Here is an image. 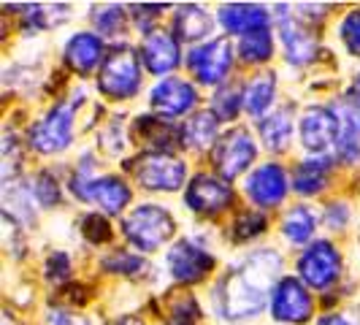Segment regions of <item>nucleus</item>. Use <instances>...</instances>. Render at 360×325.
<instances>
[{
  "instance_id": "obj_14",
  "label": "nucleus",
  "mask_w": 360,
  "mask_h": 325,
  "mask_svg": "<svg viewBox=\"0 0 360 325\" xmlns=\"http://www.w3.org/2000/svg\"><path fill=\"white\" fill-rule=\"evenodd\" d=\"M333 111L342 125L339 141H336V155L344 162H355L360 158V92L344 95Z\"/></svg>"
},
{
  "instance_id": "obj_17",
  "label": "nucleus",
  "mask_w": 360,
  "mask_h": 325,
  "mask_svg": "<svg viewBox=\"0 0 360 325\" xmlns=\"http://www.w3.org/2000/svg\"><path fill=\"white\" fill-rule=\"evenodd\" d=\"M279 36H282V46L288 54V63L292 65H307L317 54V36L309 30L304 22L292 17H279Z\"/></svg>"
},
{
  "instance_id": "obj_6",
  "label": "nucleus",
  "mask_w": 360,
  "mask_h": 325,
  "mask_svg": "<svg viewBox=\"0 0 360 325\" xmlns=\"http://www.w3.org/2000/svg\"><path fill=\"white\" fill-rule=\"evenodd\" d=\"M255 155H257V146H255L252 136L244 127H233L214 144L212 160L225 179H236L238 174H244L252 165Z\"/></svg>"
},
{
  "instance_id": "obj_22",
  "label": "nucleus",
  "mask_w": 360,
  "mask_h": 325,
  "mask_svg": "<svg viewBox=\"0 0 360 325\" xmlns=\"http://www.w3.org/2000/svg\"><path fill=\"white\" fill-rule=\"evenodd\" d=\"M274 95H276V73H257L247 84V90H244V108L252 117H257V122H260L266 117V111L271 108V103H274Z\"/></svg>"
},
{
  "instance_id": "obj_8",
  "label": "nucleus",
  "mask_w": 360,
  "mask_h": 325,
  "mask_svg": "<svg viewBox=\"0 0 360 325\" xmlns=\"http://www.w3.org/2000/svg\"><path fill=\"white\" fill-rule=\"evenodd\" d=\"M187 65L200 84H219L233 65V46L228 38H214L209 44H200L190 52Z\"/></svg>"
},
{
  "instance_id": "obj_2",
  "label": "nucleus",
  "mask_w": 360,
  "mask_h": 325,
  "mask_svg": "<svg viewBox=\"0 0 360 325\" xmlns=\"http://www.w3.org/2000/svg\"><path fill=\"white\" fill-rule=\"evenodd\" d=\"M127 241L141 250V253H155L165 241L174 238L176 231V219L168 209H162L158 203H141L136 206L122 222Z\"/></svg>"
},
{
  "instance_id": "obj_42",
  "label": "nucleus",
  "mask_w": 360,
  "mask_h": 325,
  "mask_svg": "<svg viewBox=\"0 0 360 325\" xmlns=\"http://www.w3.org/2000/svg\"><path fill=\"white\" fill-rule=\"evenodd\" d=\"M358 90H360V76H358Z\"/></svg>"
},
{
  "instance_id": "obj_41",
  "label": "nucleus",
  "mask_w": 360,
  "mask_h": 325,
  "mask_svg": "<svg viewBox=\"0 0 360 325\" xmlns=\"http://www.w3.org/2000/svg\"><path fill=\"white\" fill-rule=\"evenodd\" d=\"M108 325H144L139 317H130V314H125V317H117V320H111Z\"/></svg>"
},
{
  "instance_id": "obj_32",
  "label": "nucleus",
  "mask_w": 360,
  "mask_h": 325,
  "mask_svg": "<svg viewBox=\"0 0 360 325\" xmlns=\"http://www.w3.org/2000/svg\"><path fill=\"white\" fill-rule=\"evenodd\" d=\"M60 196H63V190H60V184L54 181L52 174H49V171L38 174L36 184H33V198H36L41 206H57V203H60Z\"/></svg>"
},
{
  "instance_id": "obj_33",
  "label": "nucleus",
  "mask_w": 360,
  "mask_h": 325,
  "mask_svg": "<svg viewBox=\"0 0 360 325\" xmlns=\"http://www.w3.org/2000/svg\"><path fill=\"white\" fill-rule=\"evenodd\" d=\"M92 19H95V27L101 33H120L125 27V11H122V6H103L101 11L92 14Z\"/></svg>"
},
{
  "instance_id": "obj_30",
  "label": "nucleus",
  "mask_w": 360,
  "mask_h": 325,
  "mask_svg": "<svg viewBox=\"0 0 360 325\" xmlns=\"http://www.w3.org/2000/svg\"><path fill=\"white\" fill-rule=\"evenodd\" d=\"M266 231V217L260 212H244L233 222V238L236 241H250L255 236H260Z\"/></svg>"
},
{
  "instance_id": "obj_28",
  "label": "nucleus",
  "mask_w": 360,
  "mask_h": 325,
  "mask_svg": "<svg viewBox=\"0 0 360 325\" xmlns=\"http://www.w3.org/2000/svg\"><path fill=\"white\" fill-rule=\"evenodd\" d=\"M238 54H241L244 63H266L271 54H274V41H271L269 27L241 36V41H238Z\"/></svg>"
},
{
  "instance_id": "obj_23",
  "label": "nucleus",
  "mask_w": 360,
  "mask_h": 325,
  "mask_svg": "<svg viewBox=\"0 0 360 325\" xmlns=\"http://www.w3.org/2000/svg\"><path fill=\"white\" fill-rule=\"evenodd\" d=\"M328 171H330V162L325 158H309L301 160L292 171V187L295 193L301 196H314L323 190L325 179H328Z\"/></svg>"
},
{
  "instance_id": "obj_19",
  "label": "nucleus",
  "mask_w": 360,
  "mask_h": 325,
  "mask_svg": "<svg viewBox=\"0 0 360 325\" xmlns=\"http://www.w3.org/2000/svg\"><path fill=\"white\" fill-rule=\"evenodd\" d=\"M271 14L266 6H255V3H228L219 8V25L233 33V36H247L255 30L269 27Z\"/></svg>"
},
{
  "instance_id": "obj_27",
  "label": "nucleus",
  "mask_w": 360,
  "mask_h": 325,
  "mask_svg": "<svg viewBox=\"0 0 360 325\" xmlns=\"http://www.w3.org/2000/svg\"><path fill=\"white\" fill-rule=\"evenodd\" d=\"M133 133H136L139 141L155 146V152H162L165 146L174 141V136H176V130L168 125L165 120H152V117H139Z\"/></svg>"
},
{
  "instance_id": "obj_25",
  "label": "nucleus",
  "mask_w": 360,
  "mask_h": 325,
  "mask_svg": "<svg viewBox=\"0 0 360 325\" xmlns=\"http://www.w3.org/2000/svg\"><path fill=\"white\" fill-rule=\"evenodd\" d=\"M257 130H260V139H263V146L271 149V152H285L290 144V136H292V120H290V111H274L271 117H263L257 122Z\"/></svg>"
},
{
  "instance_id": "obj_21",
  "label": "nucleus",
  "mask_w": 360,
  "mask_h": 325,
  "mask_svg": "<svg viewBox=\"0 0 360 325\" xmlns=\"http://www.w3.org/2000/svg\"><path fill=\"white\" fill-rule=\"evenodd\" d=\"M214 19L203 6H179L174 14V33L176 41H200L212 33Z\"/></svg>"
},
{
  "instance_id": "obj_3",
  "label": "nucleus",
  "mask_w": 360,
  "mask_h": 325,
  "mask_svg": "<svg viewBox=\"0 0 360 325\" xmlns=\"http://www.w3.org/2000/svg\"><path fill=\"white\" fill-rule=\"evenodd\" d=\"M98 87L108 101H125L133 98L141 87V63L139 54L130 46H114L108 52L106 63L101 68Z\"/></svg>"
},
{
  "instance_id": "obj_36",
  "label": "nucleus",
  "mask_w": 360,
  "mask_h": 325,
  "mask_svg": "<svg viewBox=\"0 0 360 325\" xmlns=\"http://www.w3.org/2000/svg\"><path fill=\"white\" fill-rule=\"evenodd\" d=\"M200 323V309L193 298H181L171 309V325H198Z\"/></svg>"
},
{
  "instance_id": "obj_5",
  "label": "nucleus",
  "mask_w": 360,
  "mask_h": 325,
  "mask_svg": "<svg viewBox=\"0 0 360 325\" xmlns=\"http://www.w3.org/2000/svg\"><path fill=\"white\" fill-rule=\"evenodd\" d=\"M73 106L76 103H57L49 108L33 130H30V144L41 155H54L63 152L73 141Z\"/></svg>"
},
{
  "instance_id": "obj_10",
  "label": "nucleus",
  "mask_w": 360,
  "mask_h": 325,
  "mask_svg": "<svg viewBox=\"0 0 360 325\" xmlns=\"http://www.w3.org/2000/svg\"><path fill=\"white\" fill-rule=\"evenodd\" d=\"M301 144L307 146L309 152L320 155L325 152L328 146H336L339 141V117L333 108H325V106H309L304 114H301Z\"/></svg>"
},
{
  "instance_id": "obj_7",
  "label": "nucleus",
  "mask_w": 360,
  "mask_h": 325,
  "mask_svg": "<svg viewBox=\"0 0 360 325\" xmlns=\"http://www.w3.org/2000/svg\"><path fill=\"white\" fill-rule=\"evenodd\" d=\"M298 274L309 288L325 290L342 276V255L330 241H314L298 257Z\"/></svg>"
},
{
  "instance_id": "obj_34",
  "label": "nucleus",
  "mask_w": 360,
  "mask_h": 325,
  "mask_svg": "<svg viewBox=\"0 0 360 325\" xmlns=\"http://www.w3.org/2000/svg\"><path fill=\"white\" fill-rule=\"evenodd\" d=\"M82 225H84L82 234L92 244H106L108 238H111V228H108V219L103 215H87Z\"/></svg>"
},
{
  "instance_id": "obj_40",
  "label": "nucleus",
  "mask_w": 360,
  "mask_h": 325,
  "mask_svg": "<svg viewBox=\"0 0 360 325\" xmlns=\"http://www.w3.org/2000/svg\"><path fill=\"white\" fill-rule=\"evenodd\" d=\"M320 325H349V320L342 317V314H325L323 320H320Z\"/></svg>"
},
{
  "instance_id": "obj_1",
  "label": "nucleus",
  "mask_w": 360,
  "mask_h": 325,
  "mask_svg": "<svg viewBox=\"0 0 360 325\" xmlns=\"http://www.w3.org/2000/svg\"><path fill=\"white\" fill-rule=\"evenodd\" d=\"M282 257L271 250L250 255L228 271L214 288V309L222 320H250L266 307L269 293L276 288Z\"/></svg>"
},
{
  "instance_id": "obj_38",
  "label": "nucleus",
  "mask_w": 360,
  "mask_h": 325,
  "mask_svg": "<svg viewBox=\"0 0 360 325\" xmlns=\"http://www.w3.org/2000/svg\"><path fill=\"white\" fill-rule=\"evenodd\" d=\"M347 219H349V209L347 206H342V203H330L328 206V212H325V225L328 228L342 231L344 225H347Z\"/></svg>"
},
{
  "instance_id": "obj_20",
  "label": "nucleus",
  "mask_w": 360,
  "mask_h": 325,
  "mask_svg": "<svg viewBox=\"0 0 360 325\" xmlns=\"http://www.w3.org/2000/svg\"><path fill=\"white\" fill-rule=\"evenodd\" d=\"M87 200L98 203L108 215H120L130 203V187L120 177H98V179L92 181Z\"/></svg>"
},
{
  "instance_id": "obj_9",
  "label": "nucleus",
  "mask_w": 360,
  "mask_h": 325,
  "mask_svg": "<svg viewBox=\"0 0 360 325\" xmlns=\"http://www.w3.org/2000/svg\"><path fill=\"white\" fill-rule=\"evenodd\" d=\"M271 312L282 323H307L314 312V301L298 279L285 276L276 282V288L271 293Z\"/></svg>"
},
{
  "instance_id": "obj_13",
  "label": "nucleus",
  "mask_w": 360,
  "mask_h": 325,
  "mask_svg": "<svg viewBox=\"0 0 360 325\" xmlns=\"http://www.w3.org/2000/svg\"><path fill=\"white\" fill-rule=\"evenodd\" d=\"M231 200H233V190L212 174H198L187 187V206L198 215H217L228 209Z\"/></svg>"
},
{
  "instance_id": "obj_16",
  "label": "nucleus",
  "mask_w": 360,
  "mask_h": 325,
  "mask_svg": "<svg viewBox=\"0 0 360 325\" xmlns=\"http://www.w3.org/2000/svg\"><path fill=\"white\" fill-rule=\"evenodd\" d=\"M141 60H144L146 71L162 76L171 73L179 65V41L176 36L165 33V30H149V36L141 44Z\"/></svg>"
},
{
  "instance_id": "obj_37",
  "label": "nucleus",
  "mask_w": 360,
  "mask_h": 325,
  "mask_svg": "<svg viewBox=\"0 0 360 325\" xmlns=\"http://www.w3.org/2000/svg\"><path fill=\"white\" fill-rule=\"evenodd\" d=\"M68 255L65 253H54L49 260H46V274H49V279L54 282H60V279H65L68 276Z\"/></svg>"
},
{
  "instance_id": "obj_11",
  "label": "nucleus",
  "mask_w": 360,
  "mask_h": 325,
  "mask_svg": "<svg viewBox=\"0 0 360 325\" xmlns=\"http://www.w3.org/2000/svg\"><path fill=\"white\" fill-rule=\"evenodd\" d=\"M214 255H209L193 238H181L168 250V271L176 282H198L214 269Z\"/></svg>"
},
{
  "instance_id": "obj_4",
  "label": "nucleus",
  "mask_w": 360,
  "mask_h": 325,
  "mask_svg": "<svg viewBox=\"0 0 360 325\" xmlns=\"http://www.w3.org/2000/svg\"><path fill=\"white\" fill-rule=\"evenodd\" d=\"M125 168L133 174V179L146 190L158 193H174L184 184L187 168L179 158L165 155V152H144L136 160H127Z\"/></svg>"
},
{
  "instance_id": "obj_29",
  "label": "nucleus",
  "mask_w": 360,
  "mask_h": 325,
  "mask_svg": "<svg viewBox=\"0 0 360 325\" xmlns=\"http://www.w3.org/2000/svg\"><path fill=\"white\" fill-rule=\"evenodd\" d=\"M241 106H244V98H241V90L236 84L219 87L214 92V98H212V114H214L217 120H222V122L236 120V114H238Z\"/></svg>"
},
{
  "instance_id": "obj_18",
  "label": "nucleus",
  "mask_w": 360,
  "mask_h": 325,
  "mask_svg": "<svg viewBox=\"0 0 360 325\" xmlns=\"http://www.w3.org/2000/svg\"><path fill=\"white\" fill-rule=\"evenodd\" d=\"M103 57V44L95 33H73L63 49V63L71 68L76 76H90Z\"/></svg>"
},
{
  "instance_id": "obj_35",
  "label": "nucleus",
  "mask_w": 360,
  "mask_h": 325,
  "mask_svg": "<svg viewBox=\"0 0 360 325\" xmlns=\"http://www.w3.org/2000/svg\"><path fill=\"white\" fill-rule=\"evenodd\" d=\"M342 41H344V46L349 49V54L360 57V11H352V14L344 17Z\"/></svg>"
},
{
  "instance_id": "obj_26",
  "label": "nucleus",
  "mask_w": 360,
  "mask_h": 325,
  "mask_svg": "<svg viewBox=\"0 0 360 325\" xmlns=\"http://www.w3.org/2000/svg\"><path fill=\"white\" fill-rule=\"evenodd\" d=\"M314 228H317V217L304 203L292 206L288 215H285V219H282V234L288 236V241H292V244L309 241L314 236Z\"/></svg>"
},
{
  "instance_id": "obj_24",
  "label": "nucleus",
  "mask_w": 360,
  "mask_h": 325,
  "mask_svg": "<svg viewBox=\"0 0 360 325\" xmlns=\"http://www.w3.org/2000/svg\"><path fill=\"white\" fill-rule=\"evenodd\" d=\"M217 120L212 111L193 114L181 127V141L187 149H206L209 144H217Z\"/></svg>"
},
{
  "instance_id": "obj_31",
  "label": "nucleus",
  "mask_w": 360,
  "mask_h": 325,
  "mask_svg": "<svg viewBox=\"0 0 360 325\" xmlns=\"http://www.w3.org/2000/svg\"><path fill=\"white\" fill-rule=\"evenodd\" d=\"M103 269L114 271V274H136V271L144 269V260L139 255L127 253V250H114L103 257Z\"/></svg>"
},
{
  "instance_id": "obj_15",
  "label": "nucleus",
  "mask_w": 360,
  "mask_h": 325,
  "mask_svg": "<svg viewBox=\"0 0 360 325\" xmlns=\"http://www.w3.org/2000/svg\"><path fill=\"white\" fill-rule=\"evenodd\" d=\"M247 196L257 206H279L288 196V174L282 171V165L266 162L260 168H255L247 179Z\"/></svg>"
},
{
  "instance_id": "obj_12",
  "label": "nucleus",
  "mask_w": 360,
  "mask_h": 325,
  "mask_svg": "<svg viewBox=\"0 0 360 325\" xmlns=\"http://www.w3.org/2000/svg\"><path fill=\"white\" fill-rule=\"evenodd\" d=\"M195 101H198V92L195 87L190 84V82H184L179 76H168V79H162L160 84L155 87V90L149 92V106L155 114H160V117H179L184 111H190V108L195 106Z\"/></svg>"
},
{
  "instance_id": "obj_39",
  "label": "nucleus",
  "mask_w": 360,
  "mask_h": 325,
  "mask_svg": "<svg viewBox=\"0 0 360 325\" xmlns=\"http://www.w3.org/2000/svg\"><path fill=\"white\" fill-rule=\"evenodd\" d=\"M52 325H92L87 317L82 314H73V312H65V309H52Z\"/></svg>"
}]
</instances>
